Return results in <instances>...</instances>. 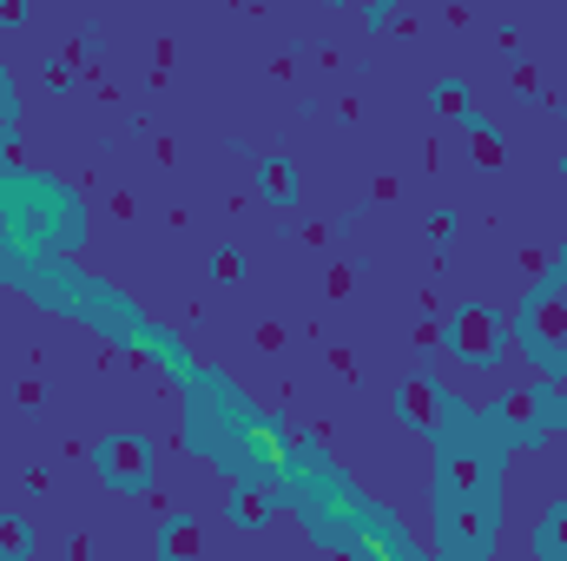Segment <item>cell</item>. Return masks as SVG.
Returning a JSON list of instances; mask_svg holds the SVG:
<instances>
[{"label":"cell","mask_w":567,"mask_h":561,"mask_svg":"<svg viewBox=\"0 0 567 561\" xmlns=\"http://www.w3.org/2000/svg\"><path fill=\"white\" fill-rule=\"evenodd\" d=\"M515 324H522V350L535 357V370L567 377V290L561 284H535Z\"/></svg>","instance_id":"obj_1"},{"label":"cell","mask_w":567,"mask_h":561,"mask_svg":"<svg viewBox=\"0 0 567 561\" xmlns=\"http://www.w3.org/2000/svg\"><path fill=\"white\" fill-rule=\"evenodd\" d=\"M502 350H508V324H502V310H488V304H462V310L449 317V357H455V364L495 370Z\"/></svg>","instance_id":"obj_2"},{"label":"cell","mask_w":567,"mask_h":561,"mask_svg":"<svg viewBox=\"0 0 567 561\" xmlns=\"http://www.w3.org/2000/svg\"><path fill=\"white\" fill-rule=\"evenodd\" d=\"M93 462H100L106 489H126V496L152 489V436H106L93 449Z\"/></svg>","instance_id":"obj_3"},{"label":"cell","mask_w":567,"mask_h":561,"mask_svg":"<svg viewBox=\"0 0 567 561\" xmlns=\"http://www.w3.org/2000/svg\"><path fill=\"white\" fill-rule=\"evenodd\" d=\"M495 422H508V429H542V422H548V384L508 390V397L495 404Z\"/></svg>","instance_id":"obj_4"},{"label":"cell","mask_w":567,"mask_h":561,"mask_svg":"<svg viewBox=\"0 0 567 561\" xmlns=\"http://www.w3.org/2000/svg\"><path fill=\"white\" fill-rule=\"evenodd\" d=\"M271 509H278V489H271V482H245V489H238V496L225 502V516H231L238 529H258V522H265Z\"/></svg>","instance_id":"obj_5"},{"label":"cell","mask_w":567,"mask_h":561,"mask_svg":"<svg viewBox=\"0 0 567 561\" xmlns=\"http://www.w3.org/2000/svg\"><path fill=\"white\" fill-rule=\"evenodd\" d=\"M158 561H198V522L185 509L158 522Z\"/></svg>","instance_id":"obj_6"},{"label":"cell","mask_w":567,"mask_h":561,"mask_svg":"<svg viewBox=\"0 0 567 561\" xmlns=\"http://www.w3.org/2000/svg\"><path fill=\"white\" fill-rule=\"evenodd\" d=\"M535 555L542 561H567V496L535 522Z\"/></svg>","instance_id":"obj_7"},{"label":"cell","mask_w":567,"mask_h":561,"mask_svg":"<svg viewBox=\"0 0 567 561\" xmlns=\"http://www.w3.org/2000/svg\"><path fill=\"white\" fill-rule=\"evenodd\" d=\"M265 198H271L278 212H297V198H303V185H297V172H290V159H265Z\"/></svg>","instance_id":"obj_8"},{"label":"cell","mask_w":567,"mask_h":561,"mask_svg":"<svg viewBox=\"0 0 567 561\" xmlns=\"http://www.w3.org/2000/svg\"><path fill=\"white\" fill-rule=\"evenodd\" d=\"M27 555H33V522L0 509V561H27Z\"/></svg>","instance_id":"obj_9"},{"label":"cell","mask_w":567,"mask_h":561,"mask_svg":"<svg viewBox=\"0 0 567 561\" xmlns=\"http://www.w3.org/2000/svg\"><path fill=\"white\" fill-rule=\"evenodd\" d=\"M396 404H403V422H416V429H429V422H435V390H429V377H410Z\"/></svg>","instance_id":"obj_10"},{"label":"cell","mask_w":567,"mask_h":561,"mask_svg":"<svg viewBox=\"0 0 567 561\" xmlns=\"http://www.w3.org/2000/svg\"><path fill=\"white\" fill-rule=\"evenodd\" d=\"M429 100H435V113H449V120H462V113H468V86H462V80H435V93H429Z\"/></svg>","instance_id":"obj_11"},{"label":"cell","mask_w":567,"mask_h":561,"mask_svg":"<svg viewBox=\"0 0 567 561\" xmlns=\"http://www.w3.org/2000/svg\"><path fill=\"white\" fill-rule=\"evenodd\" d=\"M475 152H482V165H502V133H488L482 120H475Z\"/></svg>","instance_id":"obj_12"},{"label":"cell","mask_w":567,"mask_h":561,"mask_svg":"<svg viewBox=\"0 0 567 561\" xmlns=\"http://www.w3.org/2000/svg\"><path fill=\"white\" fill-rule=\"evenodd\" d=\"M212 272H218L225 284H238V278H245V252H218V258H212Z\"/></svg>","instance_id":"obj_13"},{"label":"cell","mask_w":567,"mask_h":561,"mask_svg":"<svg viewBox=\"0 0 567 561\" xmlns=\"http://www.w3.org/2000/svg\"><path fill=\"white\" fill-rule=\"evenodd\" d=\"M561 265H567V245H561Z\"/></svg>","instance_id":"obj_14"}]
</instances>
